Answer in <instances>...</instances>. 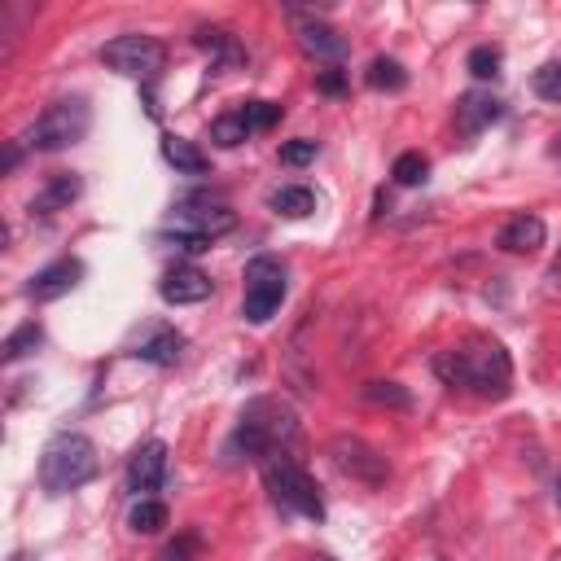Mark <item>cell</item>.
<instances>
[{
    "instance_id": "37",
    "label": "cell",
    "mask_w": 561,
    "mask_h": 561,
    "mask_svg": "<svg viewBox=\"0 0 561 561\" xmlns=\"http://www.w3.org/2000/svg\"><path fill=\"white\" fill-rule=\"evenodd\" d=\"M13 561H31V557H13Z\"/></svg>"
},
{
    "instance_id": "6",
    "label": "cell",
    "mask_w": 561,
    "mask_h": 561,
    "mask_svg": "<svg viewBox=\"0 0 561 561\" xmlns=\"http://www.w3.org/2000/svg\"><path fill=\"white\" fill-rule=\"evenodd\" d=\"M101 61L114 70V75H127V79H158L162 66H167V48L153 39V35H140V31H127L118 39H110L101 48Z\"/></svg>"
},
{
    "instance_id": "21",
    "label": "cell",
    "mask_w": 561,
    "mask_h": 561,
    "mask_svg": "<svg viewBox=\"0 0 561 561\" xmlns=\"http://www.w3.org/2000/svg\"><path fill=\"white\" fill-rule=\"evenodd\" d=\"M368 88H386V92H394V88H403L408 83V75H403V66L394 61V57H373V66H368Z\"/></svg>"
},
{
    "instance_id": "24",
    "label": "cell",
    "mask_w": 561,
    "mask_h": 561,
    "mask_svg": "<svg viewBox=\"0 0 561 561\" xmlns=\"http://www.w3.org/2000/svg\"><path fill=\"white\" fill-rule=\"evenodd\" d=\"M39 324H18L9 337H4V364H18L22 355H31L35 346H39Z\"/></svg>"
},
{
    "instance_id": "3",
    "label": "cell",
    "mask_w": 561,
    "mask_h": 561,
    "mask_svg": "<svg viewBox=\"0 0 561 561\" xmlns=\"http://www.w3.org/2000/svg\"><path fill=\"white\" fill-rule=\"evenodd\" d=\"M96 469H101V460H96L92 438H83V434H75V430L48 438V447L39 451V486H44L48 495L79 491L83 482L96 478Z\"/></svg>"
},
{
    "instance_id": "20",
    "label": "cell",
    "mask_w": 561,
    "mask_h": 561,
    "mask_svg": "<svg viewBox=\"0 0 561 561\" xmlns=\"http://www.w3.org/2000/svg\"><path fill=\"white\" fill-rule=\"evenodd\" d=\"M193 39H197V48H210L224 66H237V61H241V48H237V44H232V35H228V31H219V26H202Z\"/></svg>"
},
{
    "instance_id": "25",
    "label": "cell",
    "mask_w": 561,
    "mask_h": 561,
    "mask_svg": "<svg viewBox=\"0 0 561 561\" xmlns=\"http://www.w3.org/2000/svg\"><path fill=\"white\" fill-rule=\"evenodd\" d=\"M530 88H535V96L561 105V57H557V61H543V66L530 75Z\"/></svg>"
},
{
    "instance_id": "16",
    "label": "cell",
    "mask_w": 561,
    "mask_h": 561,
    "mask_svg": "<svg viewBox=\"0 0 561 561\" xmlns=\"http://www.w3.org/2000/svg\"><path fill=\"white\" fill-rule=\"evenodd\" d=\"M79 175H70V171H61V175H53L35 197H31V215H57V210H66L75 197H79Z\"/></svg>"
},
{
    "instance_id": "35",
    "label": "cell",
    "mask_w": 561,
    "mask_h": 561,
    "mask_svg": "<svg viewBox=\"0 0 561 561\" xmlns=\"http://www.w3.org/2000/svg\"><path fill=\"white\" fill-rule=\"evenodd\" d=\"M552 495H557V504H561V473H557V491H552Z\"/></svg>"
},
{
    "instance_id": "32",
    "label": "cell",
    "mask_w": 561,
    "mask_h": 561,
    "mask_svg": "<svg viewBox=\"0 0 561 561\" xmlns=\"http://www.w3.org/2000/svg\"><path fill=\"white\" fill-rule=\"evenodd\" d=\"M320 88H324V92H342V75H333V70H329V75L320 79Z\"/></svg>"
},
{
    "instance_id": "4",
    "label": "cell",
    "mask_w": 561,
    "mask_h": 561,
    "mask_svg": "<svg viewBox=\"0 0 561 561\" xmlns=\"http://www.w3.org/2000/svg\"><path fill=\"white\" fill-rule=\"evenodd\" d=\"M88 127H92V110H88V101H83V96H66V101H53V105L26 127L22 145H26V149H44V153H53V149L79 145V140L88 136Z\"/></svg>"
},
{
    "instance_id": "31",
    "label": "cell",
    "mask_w": 561,
    "mask_h": 561,
    "mask_svg": "<svg viewBox=\"0 0 561 561\" xmlns=\"http://www.w3.org/2000/svg\"><path fill=\"white\" fill-rule=\"evenodd\" d=\"M193 548H197V539H193V535H180L175 543H167V548L158 552V561H193Z\"/></svg>"
},
{
    "instance_id": "12",
    "label": "cell",
    "mask_w": 561,
    "mask_h": 561,
    "mask_svg": "<svg viewBox=\"0 0 561 561\" xmlns=\"http://www.w3.org/2000/svg\"><path fill=\"white\" fill-rule=\"evenodd\" d=\"M79 276H83V263H79V259H57V263H48L44 272L31 276L26 294H31L35 302H53V298L70 294V289L79 285Z\"/></svg>"
},
{
    "instance_id": "15",
    "label": "cell",
    "mask_w": 561,
    "mask_h": 561,
    "mask_svg": "<svg viewBox=\"0 0 561 561\" xmlns=\"http://www.w3.org/2000/svg\"><path fill=\"white\" fill-rule=\"evenodd\" d=\"M495 245L508 250V254H535V250L543 245V219H539V215H513V219L500 228Z\"/></svg>"
},
{
    "instance_id": "1",
    "label": "cell",
    "mask_w": 561,
    "mask_h": 561,
    "mask_svg": "<svg viewBox=\"0 0 561 561\" xmlns=\"http://www.w3.org/2000/svg\"><path fill=\"white\" fill-rule=\"evenodd\" d=\"M434 373L447 386H460V390H478V394L500 399V394H508L513 359H508V351L495 337H469L465 346L434 355Z\"/></svg>"
},
{
    "instance_id": "34",
    "label": "cell",
    "mask_w": 561,
    "mask_h": 561,
    "mask_svg": "<svg viewBox=\"0 0 561 561\" xmlns=\"http://www.w3.org/2000/svg\"><path fill=\"white\" fill-rule=\"evenodd\" d=\"M307 561H337V557H329V552H311Z\"/></svg>"
},
{
    "instance_id": "28",
    "label": "cell",
    "mask_w": 561,
    "mask_h": 561,
    "mask_svg": "<svg viewBox=\"0 0 561 561\" xmlns=\"http://www.w3.org/2000/svg\"><path fill=\"white\" fill-rule=\"evenodd\" d=\"M469 70H473L478 79H495V75H500V48L478 44V48L469 53Z\"/></svg>"
},
{
    "instance_id": "2",
    "label": "cell",
    "mask_w": 561,
    "mask_h": 561,
    "mask_svg": "<svg viewBox=\"0 0 561 561\" xmlns=\"http://www.w3.org/2000/svg\"><path fill=\"white\" fill-rule=\"evenodd\" d=\"M294 438H298L294 408L280 399H254V403H245V412L228 438V451H241L245 460H276Z\"/></svg>"
},
{
    "instance_id": "7",
    "label": "cell",
    "mask_w": 561,
    "mask_h": 561,
    "mask_svg": "<svg viewBox=\"0 0 561 561\" xmlns=\"http://www.w3.org/2000/svg\"><path fill=\"white\" fill-rule=\"evenodd\" d=\"M232 224H237V215L228 206H202V202H184L171 215V232H175L180 250H188V254L210 250V241L224 237Z\"/></svg>"
},
{
    "instance_id": "9",
    "label": "cell",
    "mask_w": 561,
    "mask_h": 561,
    "mask_svg": "<svg viewBox=\"0 0 561 561\" xmlns=\"http://www.w3.org/2000/svg\"><path fill=\"white\" fill-rule=\"evenodd\" d=\"M329 460H333L337 473H346V478H355V482H364V486H381V482L390 478L386 456H381L377 447H368L364 438H355V434H337V438L329 443Z\"/></svg>"
},
{
    "instance_id": "26",
    "label": "cell",
    "mask_w": 561,
    "mask_h": 561,
    "mask_svg": "<svg viewBox=\"0 0 561 561\" xmlns=\"http://www.w3.org/2000/svg\"><path fill=\"white\" fill-rule=\"evenodd\" d=\"M245 136H250V127H245V118H241V114H224V118H215V123H210V140H215V145H224V149L241 145Z\"/></svg>"
},
{
    "instance_id": "27",
    "label": "cell",
    "mask_w": 561,
    "mask_h": 561,
    "mask_svg": "<svg viewBox=\"0 0 561 561\" xmlns=\"http://www.w3.org/2000/svg\"><path fill=\"white\" fill-rule=\"evenodd\" d=\"M425 171H430V162H425L416 149H408V153L394 158V180H399V184H421Z\"/></svg>"
},
{
    "instance_id": "18",
    "label": "cell",
    "mask_w": 561,
    "mask_h": 561,
    "mask_svg": "<svg viewBox=\"0 0 561 561\" xmlns=\"http://www.w3.org/2000/svg\"><path fill=\"white\" fill-rule=\"evenodd\" d=\"M267 202H272V210L285 215V219H302V215L316 210V193H311L307 184H280Z\"/></svg>"
},
{
    "instance_id": "11",
    "label": "cell",
    "mask_w": 561,
    "mask_h": 561,
    "mask_svg": "<svg viewBox=\"0 0 561 561\" xmlns=\"http://www.w3.org/2000/svg\"><path fill=\"white\" fill-rule=\"evenodd\" d=\"M167 478V443L149 438L131 460H127V491H136V500H149V491H158Z\"/></svg>"
},
{
    "instance_id": "13",
    "label": "cell",
    "mask_w": 561,
    "mask_h": 561,
    "mask_svg": "<svg viewBox=\"0 0 561 561\" xmlns=\"http://www.w3.org/2000/svg\"><path fill=\"white\" fill-rule=\"evenodd\" d=\"M162 298L167 302H175V307H184V302H202V298H210V276L202 272V267H171L167 276H162Z\"/></svg>"
},
{
    "instance_id": "14",
    "label": "cell",
    "mask_w": 561,
    "mask_h": 561,
    "mask_svg": "<svg viewBox=\"0 0 561 561\" xmlns=\"http://www.w3.org/2000/svg\"><path fill=\"white\" fill-rule=\"evenodd\" d=\"M495 118H500V101L491 92H465L456 101V127H460V136H478Z\"/></svg>"
},
{
    "instance_id": "29",
    "label": "cell",
    "mask_w": 561,
    "mask_h": 561,
    "mask_svg": "<svg viewBox=\"0 0 561 561\" xmlns=\"http://www.w3.org/2000/svg\"><path fill=\"white\" fill-rule=\"evenodd\" d=\"M241 118H245L250 131H263V127H272V123L280 118V105H272V101H250V105L241 110Z\"/></svg>"
},
{
    "instance_id": "22",
    "label": "cell",
    "mask_w": 561,
    "mask_h": 561,
    "mask_svg": "<svg viewBox=\"0 0 561 561\" xmlns=\"http://www.w3.org/2000/svg\"><path fill=\"white\" fill-rule=\"evenodd\" d=\"M180 346H184V337H180L175 329H162V333H158L153 342H145L136 355H140V359H149V364H175Z\"/></svg>"
},
{
    "instance_id": "17",
    "label": "cell",
    "mask_w": 561,
    "mask_h": 561,
    "mask_svg": "<svg viewBox=\"0 0 561 561\" xmlns=\"http://www.w3.org/2000/svg\"><path fill=\"white\" fill-rule=\"evenodd\" d=\"M162 158L175 167V171H184V175H206V153L193 145V140H180V136H167L162 140Z\"/></svg>"
},
{
    "instance_id": "10",
    "label": "cell",
    "mask_w": 561,
    "mask_h": 561,
    "mask_svg": "<svg viewBox=\"0 0 561 561\" xmlns=\"http://www.w3.org/2000/svg\"><path fill=\"white\" fill-rule=\"evenodd\" d=\"M294 31H298V44H302L307 57L329 61V66H337V61L346 57V39H342L329 22H320V18H311V13H294Z\"/></svg>"
},
{
    "instance_id": "5",
    "label": "cell",
    "mask_w": 561,
    "mask_h": 561,
    "mask_svg": "<svg viewBox=\"0 0 561 561\" xmlns=\"http://www.w3.org/2000/svg\"><path fill=\"white\" fill-rule=\"evenodd\" d=\"M263 482H267V491H272V500L280 508L302 513V517H316V522L324 517V500H320V491H316V482H311V473L302 465L276 456V460L263 465Z\"/></svg>"
},
{
    "instance_id": "30",
    "label": "cell",
    "mask_w": 561,
    "mask_h": 561,
    "mask_svg": "<svg viewBox=\"0 0 561 561\" xmlns=\"http://www.w3.org/2000/svg\"><path fill=\"white\" fill-rule=\"evenodd\" d=\"M316 158V140H289V145H280V162L285 167H307Z\"/></svg>"
},
{
    "instance_id": "33",
    "label": "cell",
    "mask_w": 561,
    "mask_h": 561,
    "mask_svg": "<svg viewBox=\"0 0 561 561\" xmlns=\"http://www.w3.org/2000/svg\"><path fill=\"white\" fill-rule=\"evenodd\" d=\"M18 158H22V153H18V145H13V149L4 153V171H13V167H18Z\"/></svg>"
},
{
    "instance_id": "36",
    "label": "cell",
    "mask_w": 561,
    "mask_h": 561,
    "mask_svg": "<svg viewBox=\"0 0 561 561\" xmlns=\"http://www.w3.org/2000/svg\"><path fill=\"white\" fill-rule=\"evenodd\" d=\"M552 158H561V136H557V145H552Z\"/></svg>"
},
{
    "instance_id": "19",
    "label": "cell",
    "mask_w": 561,
    "mask_h": 561,
    "mask_svg": "<svg viewBox=\"0 0 561 561\" xmlns=\"http://www.w3.org/2000/svg\"><path fill=\"white\" fill-rule=\"evenodd\" d=\"M167 522H171V517H167V504H162V500H136L131 513H127V526H131L136 535H158Z\"/></svg>"
},
{
    "instance_id": "23",
    "label": "cell",
    "mask_w": 561,
    "mask_h": 561,
    "mask_svg": "<svg viewBox=\"0 0 561 561\" xmlns=\"http://www.w3.org/2000/svg\"><path fill=\"white\" fill-rule=\"evenodd\" d=\"M364 399L377 403V408H399V412L412 408V394H408L399 381H368V386H364Z\"/></svg>"
},
{
    "instance_id": "8",
    "label": "cell",
    "mask_w": 561,
    "mask_h": 561,
    "mask_svg": "<svg viewBox=\"0 0 561 561\" xmlns=\"http://www.w3.org/2000/svg\"><path fill=\"white\" fill-rule=\"evenodd\" d=\"M280 298H285V267L276 259H267V254L250 259L245 263V302H241L245 320L250 324L272 320L276 307H280Z\"/></svg>"
}]
</instances>
